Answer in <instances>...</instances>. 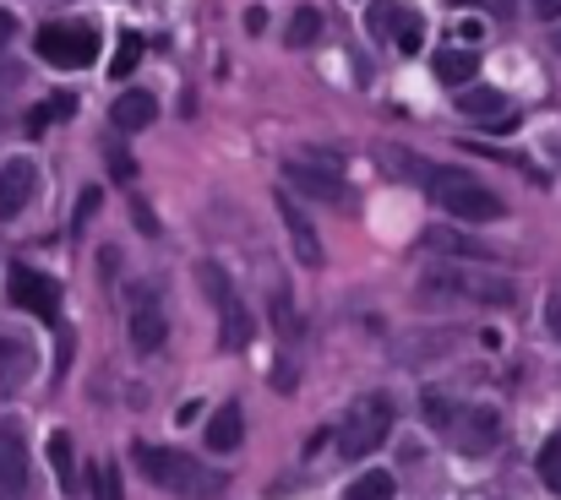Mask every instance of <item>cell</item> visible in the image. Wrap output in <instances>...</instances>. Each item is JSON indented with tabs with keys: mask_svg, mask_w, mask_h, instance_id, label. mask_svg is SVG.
Instances as JSON below:
<instances>
[{
	"mask_svg": "<svg viewBox=\"0 0 561 500\" xmlns=\"http://www.w3.org/2000/svg\"><path fill=\"white\" fill-rule=\"evenodd\" d=\"M414 294L425 305H513L518 289L496 272H480V267H463V261H431L414 283Z\"/></svg>",
	"mask_w": 561,
	"mask_h": 500,
	"instance_id": "1",
	"label": "cell"
},
{
	"mask_svg": "<svg viewBox=\"0 0 561 500\" xmlns=\"http://www.w3.org/2000/svg\"><path fill=\"white\" fill-rule=\"evenodd\" d=\"M420 174H425L431 196H436L453 218H463V223H496V218H507L502 196H496L491 185H480L474 174H458V168H442V164H420Z\"/></svg>",
	"mask_w": 561,
	"mask_h": 500,
	"instance_id": "2",
	"label": "cell"
},
{
	"mask_svg": "<svg viewBox=\"0 0 561 500\" xmlns=\"http://www.w3.org/2000/svg\"><path fill=\"white\" fill-rule=\"evenodd\" d=\"M137 468L159 485V490H175V496H213L218 490V474H202L186 452L175 446H137Z\"/></svg>",
	"mask_w": 561,
	"mask_h": 500,
	"instance_id": "3",
	"label": "cell"
},
{
	"mask_svg": "<svg viewBox=\"0 0 561 500\" xmlns=\"http://www.w3.org/2000/svg\"><path fill=\"white\" fill-rule=\"evenodd\" d=\"M38 55L60 71H82L99 60V27L93 22H44L38 27Z\"/></svg>",
	"mask_w": 561,
	"mask_h": 500,
	"instance_id": "4",
	"label": "cell"
},
{
	"mask_svg": "<svg viewBox=\"0 0 561 500\" xmlns=\"http://www.w3.org/2000/svg\"><path fill=\"white\" fill-rule=\"evenodd\" d=\"M387 435H392V403L387 397H360L350 408V419L339 425V452L344 457H371Z\"/></svg>",
	"mask_w": 561,
	"mask_h": 500,
	"instance_id": "5",
	"label": "cell"
},
{
	"mask_svg": "<svg viewBox=\"0 0 561 500\" xmlns=\"http://www.w3.org/2000/svg\"><path fill=\"white\" fill-rule=\"evenodd\" d=\"M463 457H485V452H496V441H502V414L496 408H453V419H447V430H442Z\"/></svg>",
	"mask_w": 561,
	"mask_h": 500,
	"instance_id": "6",
	"label": "cell"
},
{
	"mask_svg": "<svg viewBox=\"0 0 561 500\" xmlns=\"http://www.w3.org/2000/svg\"><path fill=\"white\" fill-rule=\"evenodd\" d=\"M366 27L376 38H392L398 55H420V44H425V16L414 5H403V0H376Z\"/></svg>",
	"mask_w": 561,
	"mask_h": 500,
	"instance_id": "7",
	"label": "cell"
},
{
	"mask_svg": "<svg viewBox=\"0 0 561 500\" xmlns=\"http://www.w3.org/2000/svg\"><path fill=\"white\" fill-rule=\"evenodd\" d=\"M11 305H22L38 322H60V283L33 267H11Z\"/></svg>",
	"mask_w": 561,
	"mask_h": 500,
	"instance_id": "8",
	"label": "cell"
},
{
	"mask_svg": "<svg viewBox=\"0 0 561 500\" xmlns=\"http://www.w3.org/2000/svg\"><path fill=\"white\" fill-rule=\"evenodd\" d=\"M196 278H202V289H207V294L218 300V316H224V348H229V353H234V348H245V342H251V316H245V305L234 300L229 278H224V272H218L213 261H207V267H202Z\"/></svg>",
	"mask_w": 561,
	"mask_h": 500,
	"instance_id": "9",
	"label": "cell"
},
{
	"mask_svg": "<svg viewBox=\"0 0 561 500\" xmlns=\"http://www.w3.org/2000/svg\"><path fill=\"white\" fill-rule=\"evenodd\" d=\"M164 337H170V316H164L159 289H137L131 294V342H137V353H159Z\"/></svg>",
	"mask_w": 561,
	"mask_h": 500,
	"instance_id": "10",
	"label": "cell"
},
{
	"mask_svg": "<svg viewBox=\"0 0 561 500\" xmlns=\"http://www.w3.org/2000/svg\"><path fill=\"white\" fill-rule=\"evenodd\" d=\"M27 490V441L22 425L0 419V500H16Z\"/></svg>",
	"mask_w": 561,
	"mask_h": 500,
	"instance_id": "11",
	"label": "cell"
},
{
	"mask_svg": "<svg viewBox=\"0 0 561 500\" xmlns=\"http://www.w3.org/2000/svg\"><path fill=\"white\" fill-rule=\"evenodd\" d=\"M278 218H284V234H289V245H295V261L317 272V267H322V240H317L311 218H306L289 196H278Z\"/></svg>",
	"mask_w": 561,
	"mask_h": 500,
	"instance_id": "12",
	"label": "cell"
},
{
	"mask_svg": "<svg viewBox=\"0 0 561 500\" xmlns=\"http://www.w3.org/2000/svg\"><path fill=\"white\" fill-rule=\"evenodd\" d=\"M33 190H38V168L27 164V159L0 164V218H16L33 201Z\"/></svg>",
	"mask_w": 561,
	"mask_h": 500,
	"instance_id": "13",
	"label": "cell"
},
{
	"mask_svg": "<svg viewBox=\"0 0 561 500\" xmlns=\"http://www.w3.org/2000/svg\"><path fill=\"white\" fill-rule=\"evenodd\" d=\"M153 115H159V98L148 88H126L115 98V109H110V126L115 131H142V126H153Z\"/></svg>",
	"mask_w": 561,
	"mask_h": 500,
	"instance_id": "14",
	"label": "cell"
},
{
	"mask_svg": "<svg viewBox=\"0 0 561 500\" xmlns=\"http://www.w3.org/2000/svg\"><path fill=\"white\" fill-rule=\"evenodd\" d=\"M431 71H436L447 88H469V82L480 77V49H463V44H453V49H436Z\"/></svg>",
	"mask_w": 561,
	"mask_h": 500,
	"instance_id": "15",
	"label": "cell"
},
{
	"mask_svg": "<svg viewBox=\"0 0 561 500\" xmlns=\"http://www.w3.org/2000/svg\"><path fill=\"white\" fill-rule=\"evenodd\" d=\"M284 174H289V185L311 190L317 201H344V179H339L333 168H317V164H284Z\"/></svg>",
	"mask_w": 561,
	"mask_h": 500,
	"instance_id": "16",
	"label": "cell"
},
{
	"mask_svg": "<svg viewBox=\"0 0 561 500\" xmlns=\"http://www.w3.org/2000/svg\"><path fill=\"white\" fill-rule=\"evenodd\" d=\"M240 435H245L240 403H224V408L207 419V446H213V452H234V446H240Z\"/></svg>",
	"mask_w": 561,
	"mask_h": 500,
	"instance_id": "17",
	"label": "cell"
},
{
	"mask_svg": "<svg viewBox=\"0 0 561 500\" xmlns=\"http://www.w3.org/2000/svg\"><path fill=\"white\" fill-rule=\"evenodd\" d=\"M49 463H55V479H60V496H77L82 479H77V452H71V435L55 430L49 435Z\"/></svg>",
	"mask_w": 561,
	"mask_h": 500,
	"instance_id": "18",
	"label": "cell"
},
{
	"mask_svg": "<svg viewBox=\"0 0 561 500\" xmlns=\"http://www.w3.org/2000/svg\"><path fill=\"white\" fill-rule=\"evenodd\" d=\"M33 375V348L16 337H0V386H22Z\"/></svg>",
	"mask_w": 561,
	"mask_h": 500,
	"instance_id": "19",
	"label": "cell"
},
{
	"mask_svg": "<svg viewBox=\"0 0 561 500\" xmlns=\"http://www.w3.org/2000/svg\"><path fill=\"white\" fill-rule=\"evenodd\" d=\"M453 104H458L463 115H474V120H491V115L507 109V93H496V88H458Z\"/></svg>",
	"mask_w": 561,
	"mask_h": 500,
	"instance_id": "20",
	"label": "cell"
},
{
	"mask_svg": "<svg viewBox=\"0 0 561 500\" xmlns=\"http://www.w3.org/2000/svg\"><path fill=\"white\" fill-rule=\"evenodd\" d=\"M71 115H77V98H71V93H55L49 104H33V109H27V137H38L49 120H71Z\"/></svg>",
	"mask_w": 561,
	"mask_h": 500,
	"instance_id": "21",
	"label": "cell"
},
{
	"mask_svg": "<svg viewBox=\"0 0 561 500\" xmlns=\"http://www.w3.org/2000/svg\"><path fill=\"white\" fill-rule=\"evenodd\" d=\"M392 496H398L392 474H360V479L344 490V500H392Z\"/></svg>",
	"mask_w": 561,
	"mask_h": 500,
	"instance_id": "22",
	"label": "cell"
},
{
	"mask_svg": "<svg viewBox=\"0 0 561 500\" xmlns=\"http://www.w3.org/2000/svg\"><path fill=\"white\" fill-rule=\"evenodd\" d=\"M317 33H322V11H317V5H300V11L289 16V44L306 49V44H317Z\"/></svg>",
	"mask_w": 561,
	"mask_h": 500,
	"instance_id": "23",
	"label": "cell"
},
{
	"mask_svg": "<svg viewBox=\"0 0 561 500\" xmlns=\"http://www.w3.org/2000/svg\"><path fill=\"white\" fill-rule=\"evenodd\" d=\"M540 479H546V490H551V496H561V430L540 446Z\"/></svg>",
	"mask_w": 561,
	"mask_h": 500,
	"instance_id": "24",
	"label": "cell"
},
{
	"mask_svg": "<svg viewBox=\"0 0 561 500\" xmlns=\"http://www.w3.org/2000/svg\"><path fill=\"white\" fill-rule=\"evenodd\" d=\"M137 60H142V38H137V33H126V38H121V49H115V77H131V71H137Z\"/></svg>",
	"mask_w": 561,
	"mask_h": 500,
	"instance_id": "25",
	"label": "cell"
},
{
	"mask_svg": "<svg viewBox=\"0 0 561 500\" xmlns=\"http://www.w3.org/2000/svg\"><path fill=\"white\" fill-rule=\"evenodd\" d=\"M458 11H496V16H507L513 11V0H453Z\"/></svg>",
	"mask_w": 561,
	"mask_h": 500,
	"instance_id": "26",
	"label": "cell"
},
{
	"mask_svg": "<svg viewBox=\"0 0 561 500\" xmlns=\"http://www.w3.org/2000/svg\"><path fill=\"white\" fill-rule=\"evenodd\" d=\"M99 500H121V479H115V468H99Z\"/></svg>",
	"mask_w": 561,
	"mask_h": 500,
	"instance_id": "27",
	"label": "cell"
},
{
	"mask_svg": "<svg viewBox=\"0 0 561 500\" xmlns=\"http://www.w3.org/2000/svg\"><path fill=\"white\" fill-rule=\"evenodd\" d=\"M529 11H535L540 22H557V16H561V0H529Z\"/></svg>",
	"mask_w": 561,
	"mask_h": 500,
	"instance_id": "28",
	"label": "cell"
},
{
	"mask_svg": "<svg viewBox=\"0 0 561 500\" xmlns=\"http://www.w3.org/2000/svg\"><path fill=\"white\" fill-rule=\"evenodd\" d=\"M93 207H99V190H82V201H77V223H88Z\"/></svg>",
	"mask_w": 561,
	"mask_h": 500,
	"instance_id": "29",
	"label": "cell"
},
{
	"mask_svg": "<svg viewBox=\"0 0 561 500\" xmlns=\"http://www.w3.org/2000/svg\"><path fill=\"white\" fill-rule=\"evenodd\" d=\"M546 327H551V337L561 342V294L551 300V305H546Z\"/></svg>",
	"mask_w": 561,
	"mask_h": 500,
	"instance_id": "30",
	"label": "cell"
},
{
	"mask_svg": "<svg viewBox=\"0 0 561 500\" xmlns=\"http://www.w3.org/2000/svg\"><path fill=\"white\" fill-rule=\"evenodd\" d=\"M131 212H137V229H142V234H153V229H159V218H153V212H148V207H142V201H137V207H131Z\"/></svg>",
	"mask_w": 561,
	"mask_h": 500,
	"instance_id": "31",
	"label": "cell"
},
{
	"mask_svg": "<svg viewBox=\"0 0 561 500\" xmlns=\"http://www.w3.org/2000/svg\"><path fill=\"white\" fill-rule=\"evenodd\" d=\"M11 38H16V16H11V11H0V49H5Z\"/></svg>",
	"mask_w": 561,
	"mask_h": 500,
	"instance_id": "32",
	"label": "cell"
},
{
	"mask_svg": "<svg viewBox=\"0 0 561 500\" xmlns=\"http://www.w3.org/2000/svg\"><path fill=\"white\" fill-rule=\"evenodd\" d=\"M557 49H561V38H557Z\"/></svg>",
	"mask_w": 561,
	"mask_h": 500,
	"instance_id": "33",
	"label": "cell"
}]
</instances>
